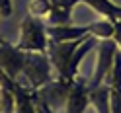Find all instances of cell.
I'll list each match as a JSON object with an SVG mask.
<instances>
[{"mask_svg": "<svg viewBox=\"0 0 121 113\" xmlns=\"http://www.w3.org/2000/svg\"><path fill=\"white\" fill-rule=\"evenodd\" d=\"M49 45V35H47V25L43 24L41 18L31 16L22 20L20 25V39L16 43V47L22 51L29 53H47Z\"/></svg>", "mask_w": 121, "mask_h": 113, "instance_id": "obj_1", "label": "cell"}, {"mask_svg": "<svg viewBox=\"0 0 121 113\" xmlns=\"http://www.w3.org/2000/svg\"><path fill=\"white\" fill-rule=\"evenodd\" d=\"M29 90H39L51 82V61L47 53H29L26 55V64L20 80Z\"/></svg>", "mask_w": 121, "mask_h": 113, "instance_id": "obj_2", "label": "cell"}, {"mask_svg": "<svg viewBox=\"0 0 121 113\" xmlns=\"http://www.w3.org/2000/svg\"><path fill=\"white\" fill-rule=\"evenodd\" d=\"M88 35L80 37V39H74V41H65V43H55V41H49L47 45V55H49V61L51 64L57 68L59 72V80H65V74L66 68L70 64V59L74 55V51L80 47V43L86 39Z\"/></svg>", "mask_w": 121, "mask_h": 113, "instance_id": "obj_3", "label": "cell"}, {"mask_svg": "<svg viewBox=\"0 0 121 113\" xmlns=\"http://www.w3.org/2000/svg\"><path fill=\"white\" fill-rule=\"evenodd\" d=\"M98 64L94 70V78L90 82V86H100L105 82V78H109L113 61L117 55V43L109 39H98Z\"/></svg>", "mask_w": 121, "mask_h": 113, "instance_id": "obj_4", "label": "cell"}, {"mask_svg": "<svg viewBox=\"0 0 121 113\" xmlns=\"http://www.w3.org/2000/svg\"><path fill=\"white\" fill-rule=\"evenodd\" d=\"M27 51L18 49L16 45H10L8 41L0 45V70L6 72L12 80H20L26 64Z\"/></svg>", "mask_w": 121, "mask_h": 113, "instance_id": "obj_5", "label": "cell"}, {"mask_svg": "<svg viewBox=\"0 0 121 113\" xmlns=\"http://www.w3.org/2000/svg\"><path fill=\"white\" fill-rule=\"evenodd\" d=\"M88 94H90V88H88L86 78L76 76L70 82L69 94H66V100H65L66 113H84L86 111V105L90 103Z\"/></svg>", "mask_w": 121, "mask_h": 113, "instance_id": "obj_6", "label": "cell"}, {"mask_svg": "<svg viewBox=\"0 0 121 113\" xmlns=\"http://www.w3.org/2000/svg\"><path fill=\"white\" fill-rule=\"evenodd\" d=\"M6 84L14 96V113H37L33 101V90H29L18 80H12L6 74Z\"/></svg>", "mask_w": 121, "mask_h": 113, "instance_id": "obj_7", "label": "cell"}, {"mask_svg": "<svg viewBox=\"0 0 121 113\" xmlns=\"http://www.w3.org/2000/svg\"><path fill=\"white\" fill-rule=\"evenodd\" d=\"M47 35H49V41H55V43H65V41H74V39H80L88 33V25H51L47 27Z\"/></svg>", "mask_w": 121, "mask_h": 113, "instance_id": "obj_8", "label": "cell"}, {"mask_svg": "<svg viewBox=\"0 0 121 113\" xmlns=\"http://www.w3.org/2000/svg\"><path fill=\"white\" fill-rule=\"evenodd\" d=\"M90 103L96 107L98 113H111V105H109V86L100 84V86H90Z\"/></svg>", "mask_w": 121, "mask_h": 113, "instance_id": "obj_9", "label": "cell"}, {"mask_svg": "<svg viewBox=\"0 0 121 113\" xmlns=\"http://www.w3.org/2000/svg\"><path fill=\"white\" fill-rule=\"evenodd\" d=\"M82 2H86L94 12H98L104 18L111 21H121V6L113 4L111 0H82Z\"/></svg>", "mask_w": 121, "mask_h": 113, "instance_id": "obj_10", "label": "cell"}, {"mask_svg": "<svg viewBox=\"0 0 121 113\" xmlns=\"http://www.w3.org/2000/svg\"><path fill=\"white\" fill-rule=\"evenodd\" d=\"M113 21L108 20V18H102L98 21H92L88 24V33L94 35L96 39H111L113 37Z\"/></svg>", "mask_w": 121, "mask_h": 113, "instance_id": "obj_11", "label": "cell"}, {"mask_svg": "<svg viewBox=\"0 0 121 113\" xmlns=\"http://www.w3.org/2000/svg\"><path fill=\"white\" fill-rule=\"evenodd\" d=\"M51 8H53L51 0H33L29 4V14L37 16V18H43V16H49L51 14Z\"/></svg>", "mask_w": 121, "mask_h": 113, "instance_id": "obj_12", "label": "cell"}, {"mask_svg": "<svg viewBox=\"0 0 121 113\" xmlns=\"http://www.w3.org/2000/svg\"><path fill=\"white\" fill-rule=\"evenodd\" d=\"M0 14L12 16V0H0Z\"/></svg>", "mask_w": 121, "mask_h": 113, "instance_id": "obj_13", "label": "cell"}, {"mask_svg": "<svg viewBox=\"0 0 121 113\" xmlns=\"http://www.w3.org/2000/svg\"><path fill=\"white\" fill-rule=\"evenodd\" d=\"M2 43H6V39H2V37H0V45H2Z\"/></svg>", "mask_w": 121, "mask_h": 113, "instance_id": "obj_14", "label": "cell"}]
</instances>
